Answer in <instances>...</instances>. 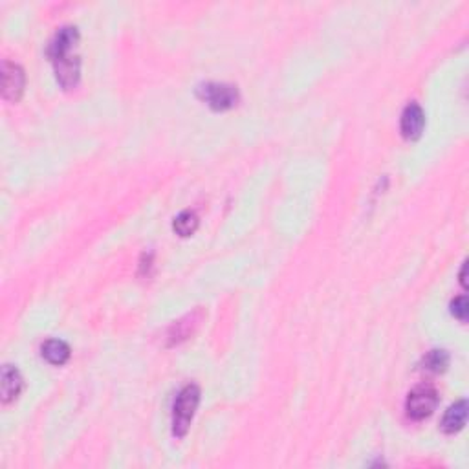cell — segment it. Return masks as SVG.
<instances>
[{"label": "cell", "instance_id": "8992f818", "mask_svg": "<svg viewBox=\"0 0 469 469\" xmlns=\"http://www.w3.org/2000/svg\"><path fill=\"white\" fill-rule=\"evenodd\" d=\"M423 125H426V115L420 105L411 103L407 105L403 114H401V134L406 140H418L422 136Z\"/></svg>", "mask_w": 469, "mask_h": 469}, {"label": "cell", "instance_id": "8fae6325", "mask_svg": "<svg viewBox=\"0 0 469 469\" xmlns=\"http://www.w3.org/2000/svg\"><path fill=\"white\" fill-rule=\"evenodd\" d=\"M176 233L180 237H189L197 231L198 227V217L195 211H184V213H180L178 217L175 218V224H172Z\"/></svg>", "mask_w": 469, "mask_h": 469}, {"label": "cell", "instance_id": "30bf717a", "mask_svg": "<svg viewBox=\"0 0 469 469\" xmlns=\"http://www.w3.org/2000/svg\"><path fill=\"white\" fill-rule=\"evenodd\" d=\"M43 358L51 365H63L70 358V346L61 339H50L43 345Z\"/></svg>", "mask_w": 469, "mask_h": 469}, {"label": "cell", "instance_id": "7c38bea8", "mask_svg": "<svg viewBox=\"0 0 469 469\" xmlns=\"http://www.w3.org/2000/svg\"><path fill=\"white\" fill-rule=\"evenodd\" d=\"M449 365V356L445 350H431L423 358V368L429 372H444Z\"/></svg>", "mask_w": 469, "mask_h": 469}, {"label": "cell", "instance_id": "52a82bcc", "mask_svg": "<svg viewBox=\"0 0 469 469\" xmlns=\"http://www.w3.org/2000/svg\"><path fill=\"white\" fill-rule=\"evenodd\" d=\"M465 418H468V401L460 400L445 411L444 420H442V429L448 435H455L465 426Z\"/></svg>", "mask_w": 469, "mask_h": 469}, {"label": "cell", "instance_id": "277c9868", "mask_svg": "<svg viewBox=\"0 0 469 469\" xmlns=\"http://www.w3.org/2000/svg\"><path fill=\"white\" fill-rule=\"evenodd\" d=\"M24 72L19 64L6 61L2 64V96L8 101H19L24 90Z\"/></svg>", "mask_w": 469, "mask_h": 469}, {"label": "cell", "instance_id": "7a4b0ae2", "mask_svg": "<svg viewBox=\"0 0 469 469\" xmlns=\"http://www.w3.org/2000/svg\"><path fill=\"white\" fill-rule=\"evenodd\" d=\"M198 96L215 110H227L239 101L237 86L226 85V83H207V85L200 86Z\"/></svg>", "mask_w": 469, "mask_h": 469}, {"label": "cell", "instance_id": "3957f363", "mask_svg": "<svg viewBox=\"0 0 469 469\" xmlns=\"http://www.w3.org/2000/svg\"><path fill=\"white\" fill-rule=\"evenodd\" d=\"M438 403V394L433 387H418L409 394L406 411L413 420H423L431 416Z\"/></svg>", "mask_w": 469, "mask_h": 469}, {"label": "cell", "instance_id": "6da1fadb", "mask_svg": "<svg viewBox=\"0 0 469 469\" xmlns=\"http://www.w3.org/2000/svg\"><path fill=\"white\" fill-rule=\"evenodd\" d=\"M198 401H200V388L197 385H187L180 391L175 401V409H172V433H175V436L182 438L187 433L195 411L198 407Z\"/></svg>", "mask_w": 469, "mask_h": 469}, {"label": "cell", "instance_id": "5b68a950", "mask_svg": "<svg viewBox=\"0 0 469 469\" xmlns=\"http://www.w3.org/2000/svg\"><path fill=\"white\" fill-rule=\"evenodd\" d=\"M56 64L57 81L61 83L63 88H73L79 83V59L72 57L70 53H63L59 57H53Z\"/></svg>", "mask_w": 469, "mask_h": 469}, {"label": "cell", "instance_id": "ba28073f", "mask_svg": "<svg viewBox=\"0 0 469 469\" xmlns=\"http://www.w3.org/2000/svg\"><path fill=\"white\" fill-rule=\"evenodd\" d=\"M22 388V378L19 371L11 365H4L2 368V381H0V393H2V401L9 403L11 400L19 396Z\"/></svg>", "mask_w": 469, "mask_h": 469}, {"label": "cell", "instance_id": "9c48e42d", "mask_svg": "<svg viewBox=\"0 0 469 469\" xmlns=\"http://www.w3.org/2000/svg\"><path fill=\"white\" fill-rule=\"evenodd\" d=\"M77 41H79V31H77V28H72V26L61 28V30L57 31L56 38H53L50 44V57L53 59V57H59L63 56V53H70V50L76 46Z\"/></svg>", "mask_w": 469, "mask_h": 469}, {"label": "cell", "instance_id": "4fadbf2b", "mask_svg": "<svg viewBox=\"0 0 469 469\" xmlns=\"http://www.w3.org/2000/svg\"><path fill=\"white\" fill-rule=\"evenodd\" d=\"M451 311L453 316L458 317L462 323H465V319H468V297H465V295H460V297L455 299L451 303Z\"/></svg>", "mask_w": 469, "mask_h": 469}, {"label": "cell", "instance_id": "5bb4252c", "mask_svg": "<svg viewBox=\"0 0 469 469\" xmlns=\"http://www.w3.org/2000/svg\"><path fill=\"white\" fill-rule=\"evenodd\" d=\"M465 269H468V262H464V266H462V273H460L462 286H465Z\"/></svg>", "mask_w": 469, "mask_h": 469}]
</instances>
